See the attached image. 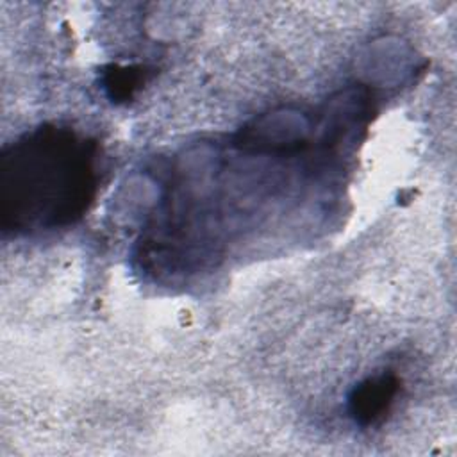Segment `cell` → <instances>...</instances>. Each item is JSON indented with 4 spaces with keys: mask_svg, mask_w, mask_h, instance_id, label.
<instances>
[{
    "mask_svg": "<svg viewBox=\"0 0 457 457\" xmlns=\"http://www.w3.org/2000/svg\"><path fill=\"white\" fill-rule=\"evenodd\" d=\"M93 164L82 141L57 130L32 136L2 161L4 218L14 227H52L84 209Z\"/></svg>",
    "mask_w": 457,
    "mask_h": 457,
    "instance_id": "1",
    "label": "cell"
},
{
    "mask_svg": "<svg viewBox=\"0 0 457 457\" xmlns=\"http://www.w3.org/2000/svg\"><path fill=\"white\" fill-rule=\"evenodd\" d=\"M398 393V378L382 373L361 382L350 395V414L362 425H373L384 418Z\"/></svg>",
    "mask_w": 457,
    "mask_h": 457,
    "instance_id": "2",
    "label": "cell"
},
{
    "mask_svg": "<svg viewBox=\"0 0 457 457\" xmlns=\"http://www.w3.org/2000/svg\"><path fill=\"white\" fill-rule=\"evenodd\" d=\"M145 80L143 68H116L105 77V89L112 98H129Z\"/></svg>",
    "mask_w": 457,
    "mask_h": 457,
    "instance_id": "3",
    "label": "cell"
}]
</instances>
